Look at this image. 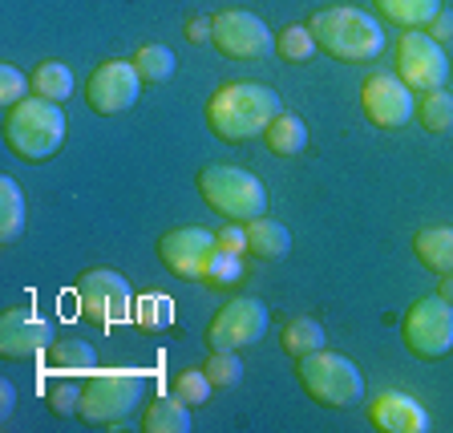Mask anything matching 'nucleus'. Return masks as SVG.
<instances>
[{"mask_svg":"<svg viewBox=\"0 0 453 433\" xmlns=\"http://www.w3.org/2000/svg\"><path fill=\"white\" fill-rule=\"evenodd\" d=\"M283 113L280 94L255 81L219 85L207 102V126L223 142H251Z\"/></svg>","mask_w":453,"mask_h":433,"instance_id":"nucleus-1","label":"nucleus"},{"mask_svg":"<svg viewBox=\"0 0 453 433\" xmlns=\"http://www.w3.org/2000/svg\"><path fill=\"white\" fill-rule=\"evenodd\" d=\"M308 28H311V37H316V45L332 61L360 66V61H377L385 53V28H380V20L360 9H349V4L320 9L308 20Z\"/></svg>","mask_w":453,"mask_h":433,"instance_id":"nucleus-2","label":"nucleus"},{"mask_svg":"<svg viewBox=\"0 0 453 433\" xmlns=\"http://www.w3.org/2000/svg\"><path fill=\"white\" fill-rule=\"evenodd\" d=\"M219 251L243 255L247 251V227H223V231H219Z\"/></svg>","mask_w":453,"mask_h":433,"instance_id":"nucleus-34","label":"nucleus"},{"mask_svg":"<svg viewBox=\"0 0 453 433\" xmlns=\"http://www.w3.org/2000/svg\"><path fill=\"white\" fill-rule=\"evenodd\" d=\"M195 187L203 195V203L215 215H223L226 223H251V219L267 215V190L251 170L211 162L195 174Z\"/></svg>","mask_w":453,"mask_h":433,"instance_id":"nucleus-3","label":"nucleus"},{"mask_svg":"<svg viewBox=\"0 0 453 433\" xmlns=\"http://www.w3.org/2000/svg\"><path fill=\"white\" fill-rule=\"evenodd\" d=\"M437 296L453 304V272H445V275H441V288H437Z\"/></svg>","mask_w":453,"mask_h":433,"instance_id":"nucleus-38","label":"nucleus"},{"mask_svg":"<svg viewBox=\"0 0 453 433\" xmlns=\"http://www.w3.org/2000/svg\"><path fill=\"white\" fill-rule=\"evenodd\" d=\"M267 332V308L255 296H235L215 312V321L207 324V344L226 352H243L259 344Z\"/></svg>","mask_w":453,"mask_h":433,"instance_id":"nucleus-10","label":"nucleus"},{"mask_svg":"<svg viewBox=\"0 0 453 433\" xmlns=\"http://www.w3.org/2000/svg\"><path fill=\"white\" fill-rule=\"evenodd\" d=\"M243 227H247V255H255V259H283L288 247H292V236H288V227L280 219L259 215Z\"/></svg>","mask_w":453,"mask_h":433,"instance_id":"nucleus-17","label":"nucleus"},{"mask_svg":"<svg viewBox=\"0 0 453 433\" xmlns=\"http://www.w3.org/2000/svg\"><path fill=\"white\" fill-rule=\"evenodd\" d=\"M28 89H33V81H28L17 66H0V105H4V110L25 102Z\"/></svg>","mask_w":453,"mask_h":433,"instance_id":"nucleus-33","label":"nucleus"},{"mask_svg":"<svg viewBox=\"0 0 453 433\" xmlns=\"http://www.w3.org/2000/svg\"><path fill=\"white\" fill-rule=\"evenodd\" d=\"M413 118L421 122V130H429V134H453V94H445V89H425V94H417Z\"/></svg>","mask_w":453,"mask_h":433,"instance_id":"nucleus-23","label":"nucleus"},{"mask_svg":"<svg viewBox=\"0 0 453 433\" xmlns=\"http://www.w3.org/2000/svg\"><path fill=\"white\" fill-rule=\"evenodd\" d=\"M316 37H311L308 25H288L275 33V53L283 57V61H292V66H303V61H311L316 57Z\"/></svg>","mask_w":453,"mask_h":433,"instance_id":"nucleus-27","label":"nucleus"},{"mask_svg":"<svg viewBox=\"0 0 453 433\" xmlns=\"http://www.w3.org/2000/svg\"><path fill=\"white\" fill-rule=\"evenodd\" d=\"M4 142L20 154L25 162H45L49 154L61 151L65 142V113L57 102L45 97H25L20 105H12L4 118Z\"/></svg>","mask_w":453,"mask_h":433,"instance_id":"nucleus-4","label":"nucleus"},{"mask_svg":"<svg viewBox=\"0 0 453 433\" xmlns=\"http://www.w3.org/2000/svg\"><path fill=\"white\" fill-rule=\"evenodd\" d=\"M28 81H33V94L45 97V102H69L73 97V69L65 66V61H41L33 73H28Z\"/></svg>","mask_w":453,"mask_h":433,"instance_id":"nucleus-21","label":"nucleus"},{"mask_svg":"<svg viewBox=\"0 0 453 433\" xmlns=\"http://www.w3.org/2000/svg\"><path fill=\"white\" fill-rule=\"evenodd\" d=\"M211 41L231 61H255L272 49V28L247 9H223L211 17Z\"/></svg>","mask_w":453,"mask_h":433,"instance_id":"nucleus-11","label":"nucleus"},{"mask_svg":"<svg viewBox=\"0 0 453 433\" xmlns=\"http://www.w3.org/2000/svg\"><path fill=\"white\" fill-rule=\"evenodd\" d=\"M53 344V324L28 308H9L0 316V352L9 360L45 357Z\"/></svg>","mask_w":453,"mask_h":433,"instance_id":"nucleus-15","label":"nucleus"},{"mask_svg":"<svg viewBox=\"0 0 453 433\" xmlns=\"http://www.w3.org/2000/svg\"><path fill=\"white\" fill-rule=\"evenodd\" d=\"M174 53H170L166 45H142L138 53H134V69H138V77L142 81H170L174 77Z\"/></svg>","mask_w":453,"mask_h":433,"instance_id":"nucleus-28","label":"nucleus"},{"mask_svg":"<svg viewBox=\"0 0 453 433\" xmlns=\"http://www.w3.org/2000/svg\"><path fill=\"white\" fill-rule=\"evenodd\" d=\"M170 393L179 397L182 406L198 409V406H207L211 393H215V385H211V377L203 373V368H187V373H179L174 377V385H170Z\"/></svg>","mask_w":453,"mask_h":433,"instance_id":"nucleus-31","label":"nucleus"},{"mask_svg":"<svg viewBox=\"0 0 453 433\" xmlns=\"http://www.w3.org/2000/svg\"><path fill=\"white\" fill-rule=\"evenodd\" d=\"M142 389H146V377L142 373H130V368H94L81 385V414L85 425H122L126 417L134 414Z\"/></svg>","mask_w":453,"mask_h":433,"instance_id":"nucleus-6","label":"nucleus"},{"mask_svg":"<svg viewBox=\"0 0 453 433\" xmlns=\"http://www.w3.org/2000/svg\"><path fill=\"white\" fill-rule=\"evenodd\" d=\"M405 349L417 360H441L453 352V304L441 296H421L413 300V308L405 312L401 324Z\"/></svg>","mask_w":453,"mask_h":433,"instance_id":"nucleus-7","label":"nucleus"},{"mask_svg":"<svg viewBox=\"0 0 453 433\" xmlns=\"http://www.w3.org/2000/svg\"><path fill=\"white\" fill-rule=\"evenodd\" d=\"M360 105H365V118L372 126H380V130H401L405 122H413L417 94L401 81V77L372 73L365 85H360Z\"/></svg>","mask_w":453,"mask_h":433,"instance_id":"nucleus-13","label":"nucleus"},{"mask_svg":"<svg viewBox=\"0 0 453 433\" xmlns=\"http://www.w3.org/2000/svg\"><path fill=\"white\" fill-rule=\"evenodd\" d=\"M203 373L211 377V385H215V389H235L239 381H243V360H239V352L211 349V357H207V365H203Z\"/></svg>","mask_w":453,"mask_h":433,"instance_id":"nucleus-30","label":"nucleus"},{"mask_svg":"<svg viewBox=\"0 0 453 433\" xmlns=\"http://www.w3.org/2000/svg\"><path fill=\"white\" fill-rule=\"evenodd\" d=\"M219 255V236L203 231V227H174L158 239V259L166 264V272H174L179 280H211Z\"/></svg>","mask_w":453,"mask_h":433,"instance_id":"nucleus-9","label":"nucleus"},{"mask_svg":"<svg viewBox=\"0 0 453 433\" xmlns=\"http://www.w3.org/2000/svg\"><path fill=\"white\" fill-rule=\"evenodd\" d=\"M187 41H195V45L211 41V20L207 17H190L187 20Z\"/></svg>","mask_w":453,"mask_h":433,"instance_id":"nucleus-36","label":"nucleus"},{"mask_svg":"<svg viewBox=\"0 0 453 433\" xmlns=\"http://www.w3.org/2000/svg\"><path fill=\"white\" fill-rule=\"evenodd\" d=\"M396 77L413 89H441L445 77H449V61H445V49L437 45L429 33H405L396 41Z\"/></svg>","mask_w":453,"mask_h":433,"instance_id":"nucleus-12","label":"nucleus"},{"mask_svg":"<svg viewBox=\"0 0 453 433\" xmlns=\"http://www.w3.org/2000/svg\"><path fill=\"white\" fill-rule=\"evenodd\" d=\"M264 142L280 159H296V154L308 146V126H303V118H296V113H280L264 130Z\"/></svg>","mask_w":453,"mask_h":433,"instance_id":"nucleus-24","label":"nucleus"},{"mask_svg":"<svg viewBox=\"0 0 453 433\" xmlns=\"http://www.w3.org/2000/svg\"><path fill=\"white\" fill-rule=\"evenodd\" d=\"M368 421L380 433H429L434 421L425 414V406L417 397L401 393V389H385L368 401Z\"/></svg>","mask_w":453,"mask_h":433,"instance_id":"nucleus-16","label":"nucleus"},{"mask_svg":"<svg viewBox=\"0 0 453 433\" xmlns=\"http://www.w3.org/2000/svg\"><path fill=\"white\" fill-rule=\"evenodd\" d=\"M81 385L85 377H73V373H53L45 385V401L53 414H77V406H81Z\"/></svg>","mask_w":453,"mask_h":433,"instance_id":"nucleus-29","label":"nucleus"},{"mask_svg":"<svg viewBox=\"0 0 453 433\" xmlns=\"http://www.w3.org/2000/svg\"><path fill=\"white\" fill-rule=\"evenodd\" d=\"M142 429L146 433H187L190 429V406H182L179 397H154L146 414H142Z\"/></svg>","mask_w":453,"mask_h":433,"instance_id":"nucleus-20","label":"nucleus"},{"mask_svg":"<svg viewBox=\"0 0 453 433\" xmlns=\"http://www.w3.org/2000/svg\"><path fill=\"white\" fill-rule=\"evenodd\" d=\"M170 300L166 296H142L138 304H134V324H138V329H146V332H158V329H166L170 324Z\"/></svg>","mask_w":453,"mask_h":433,"instance_id":"nucleus-32","label":"nucleus"},{"mask_svg":"<svg viewBox=\"0 0 453 433\" xmlns=\"http://www.w3.org/2000/svg\"><path fill=\"white\" fill-rule=\"evenodd\" d=\"M25 231V195L12 179H0V244H17Z\"/></svg>","mask_w":453,"mask_h":433,"instance_id":"nucleus-25","label":"nucleus"},{"mask_svg":"<svg viewBox=\"0 0 453 433\" xmlns=\"http://www.w3.org/2000/svg\"><path fill=\"white\" fill-rule=\"evenodd\" d=\"M12 409H17V385H12V381H0V414H4V421L12 417Z\"/></svg>","mask_w":453,"mask_h":433,"instance_id":"nucleus-37","label":"nucleus"},{"mask_svg":"<svg viewBox=\"0 0 453 433\" xmlns=\"http://www.w3.org/2000/svg\"><path fill=\"white\" fill-rule=\"evenodd\" d=\"M413 251L429 272H453V227H421L413 236Z\"/></svg>","mask_w":453,"mask_h":433,"instance_id":"nucleus-18","label":"nucleus"},{"mask_svg":"<svg viewBox=\"0 0 453 433\" xmlns=\"http://www.w3.org/2000/svg\"><path fill=\"white\" fill-rule=\"evenodd\" d=\"M372 4H377V12L388 25L401 28H425L441 12V0H372Z\"/></svg>","mask_w":453,"mask_h":433,"instance_id":"nucleus-22","label":"nucleus"},{"mask_svg":"<svg viewBox=\"0 0 453 433\" xmlns=\"http://www.w3.org/2000/svg\"><path fill=\"white\" fill-rule=\"evenodd\" d=\"M49 368L53 373H73V377H89L97 368V352L85 340H53L49 344Z\"/></svg>","mask_w":453,"mask_h":433,"instance_id":"nucleus-19","label":"nucleus"},{"mask_svg":"<svg viewBox=\"0 0 453 433\" xmlns=\"http://www.w3.org/2000/svg\"><path fill=\"white\" fill-rule=\"evenodd\" d=\"M283 352L288 357H308V352H316V349H324V329L311 316H292V321L283 324Z\"/></svg>","mask_w":453,"mask_h":433,"instance_id":"nucleus-26","label":"nucleus"},{"mask_svg":"<svg viewBox=\"0 0 453 433\" xmlns=\"http://www.w3.org/2000/svg\"><path fill=\"white\" fill-rule=\"evenodd\" d=\"M425 33H429V37L437 41V45H445V41H453V12H437L434 20H429V25H425Z\"/></svg>","mask_w":453,"mask_h":433,"instance_id":"nucleus-35","label":"nucleus"},{"mask_svg":"<svg viewBox=\"0 0 453 433\" xmlns=\"http://www.w3.org/2000/svg\"><path fill=\"white\" fill-rule=\"evenodd\" d=\"M73 296H77V312H81L89 324H97V329H113V324H122L134 312L130 283L118 272H110V267L85 272L81 280H77Z\"/></svg>","mask_w":453,"mask_h":433,"instance_id":"nucleus-8","label":"nucleus"},{"mask_svg":"<svg viewBox=\"0 0 453 433\" xmlns=\"http://www.w3.org/2000/svg\"><path fill=\"white\" fill-rule=\"evenodd\" d=\"M142 77L134 61H102L85 81V102L94 113H122L138 102Z\"/></svg>","mask_w":453,"mask_h":433,"instance_id":"nucleus-14","label":"nucleus"},{"mask_svg":"<svg viewBox=\"0 0 453 433\" xmlns=\"http://www.w3.org/2000/svg\"><path fill=\"white\" fill-rule=\"evenodd\" d=\"M296 381H300V389L316 406H328V409H352L365 397L360 368L349 357L328 352V349H316L296 360Z\"/></svg>","mask_w":453,"mask_h":433,"instance_id":"nucleus-5","label":"nucleus"}]
</instances>
